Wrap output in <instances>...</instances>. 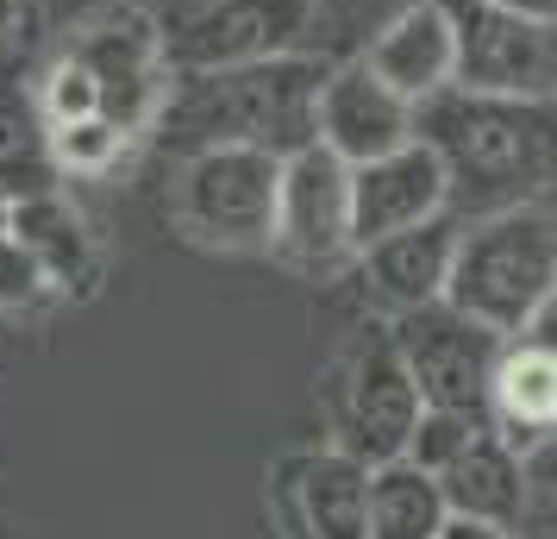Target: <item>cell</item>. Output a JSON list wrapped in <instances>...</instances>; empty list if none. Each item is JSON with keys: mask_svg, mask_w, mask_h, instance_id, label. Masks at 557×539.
<instances>
[{"mask_svg": "<svg viewBox=\"0 0 557 539\" xmlns=\"http://www.w3.org/2000/svg\"><path fill=\"white\" fill-rule=\"evenodd\" d=\"M413 138L438 151L451 176V201L470 195L482 201V213L539 201V188L557 182V101L438 88L432 101L413 107Z\"/></svg>", "mask_w": 557, "mask_h": 539, "instance_id": "cell-1", "label": "cell"}, {"mask_svg": "<svg viewBox=\"0 0 557 539\" xmlns=\"http://www.w3.org/2000/svg\"><path fill=\"white\" fill-rule=\"evenodd\" d=\"M320 57H263L238 70H188L170 82V101L157 132L182 138L188 151L201 145H263V151H301L320 138Z\"/></svg>", "mask_w": 557, "mask_h": 539, "instance_id": "cell-2", "label": "cell"}, {"mask_svg": "<svg viewBox=\"0 0 557 539\" xmlns=\"http://www.w3.org/2000/svg\"><path fill=\"white\" fill-rule=\"evenodd\" d=\"M557 295V213L545 201L488 207L463 220L445 302L502 339H520L527 320Z\"/></svg>", "mask_w": 557, "mask_h": 539, "instance_id": "cell-3", "label": "cell"}, {"mask_svg": "<svg viewBox=\"0 0 557 539\" xmlns=\"http://www.w3.org/2000/svg\"><path fill=\"white\" fill-rule=\"evenodd\" d=\"M282 157L263 145H201L176 176V220L213 252H270Z\"/></svg>", "mask_w": 557, "mask_h": 539, "instance_id": "cell-4", "label": "cell"}, {"mask_svg": "<svg viewBox=\"0 0 557 539\" xmlns=\"http://www.w3.org/2000/svg\"><path fill=\"white\" fill-rule=\"evenodd\" d=\"M63 51L76 57L82 70L101 88V113L120 132L145 138L163 120V101H170V51H163V20L132 7V0H113V7H95L70 38Z\"/></svg>", "mask_w": 557, "mask_h": 539, "instance_id": "cell-5", "label": "cell"}, {"mask_svg": "<svg viewBox=\"0 0 557 539\" xmlns=\"http://www.w3.org/2000/svg\"><path fill=\"white\" fill-rule=\"evenodd\" d=\"M457 38L451 88L507 95V101H557V20L502 13L488 0H445Z\"/></svg>", "mask_w": 557, "mask_h": 539, "instance_id": "cell-6", "label": "cell"}, {"mask_svg": "<svg viewBox=\"0 0 557 539\" xmlns=\"http://www.w3.org/2000/svg\"><path fill=\"white\" fill-rule=\"evenodd\" d=\"M395 352H401L407 377L420 389L426 408H457V414H488V383H495V358L507 339L482 327L451 302H426V308L395 314Z\"/></svg>", "mask_w": 557, "mask_h": 539, "instance_id": "cell-7", "label": "cell"}, {"mask_svg": "<svg viewBox=\"0 0 557 539\" xmlns=\"http://www.w3.org/2000/svg\"><path fill=\"white\" fill-rule=\"evenodd\" d=\"M320 32V0H201L195 13H182L176 26H163L170 70H238L263 57H295Z\"/></svg>", "mask_w": 557, "mask_h": 539, "instance_id": "cell-8", "label": "cell"}, {"mask_svg": "<svg viewBox=\"0 0 557 539\" xmlns=\"http://www.w3.org/2000/svg\"><path fill=\"white\" fill-rule=\"evenodd\" d=\"M270 252L288 257L307 277H332L357 257L351 238V163L326 151L320 138L282 157V188H276V238Z\"/></svg>", "mask_w": 557, "mask_h": 539, "instance_id": "cell-9", "label": "cell"}, {"mask_svg": "<svg viewBox=\"0 0 557 539\" xmlns=\"http://www.w3.org/2000/svg\"><path fill=\"white\" fill-rule=\"evenodd\" d=\"M420 389L407 377L401 352L388 333H363L351 345V358L338 370V452H351L357 464H388L407 458V439L420 427Z\"/></svg>", "mask_w": 557, "mask_h": 539, "instance_id": "cell-10", "label": "cell"}, {"mask_svg": "<svg viewBox=\"0 0 557 539\" xmlns=\"http://www.w3.org/2000/svg\"><path fill=\"white\" fill-rule=\"evenodd\" d=\"M432 213H451V176L426 138H407L401 151L370 157L351 170V238L357 252L376 245L388 232H407L432 220Z\"/></svg>", "mask_w": 557, "mask_h": 539, "instance_id": "cell-11", "label": "cell"}, {"mask_svg": "<svg viewBox=\"0 0 557 539\" xmlns=\"http://www.w3.org/2000/svg\"><path fill=\"white\" fill-rule=\"evenodd\" d=\"M407 138H413V101H401L363 57L326 70L320 82V145L326 151H338L357 170L370 157L401 151Z\"/></svg>", "mask_w": 557, "mask_h": 539, "instance_id": "cell-12", "label": "cell"}, {"mask_svg": "<svg viewBox=\"0 0 557 539\" xmlns=\"http://www.w3.org/2000/svg\"><path fill=\"white\" fill-rule=\"evenodd\" d=\"M457 232H463L457 213H432V220H420V226L388 232V238H376V245H363L357 264H363L370 295L388 302L395 314L426 308V302H445L451 257H457Z\"/></svg>", "mask_w": 557, "mask_h": 539, "instance_id": "cell-13", "label": "cell"}, {"mask_svg": "<svg viewBox=\"0 0 557 539\" xmlns=\"http://www.w3.org/2000/svg\"><path fill=\"white\" fill-rule=\"evenodd\" d=\"M363 63H370V70H376V76L413 107L432 101L438 88H451L457 38H451V13H445V0H413V7H401V13L370 38Z\"/></svg>", "mask_w": 557, "mask_h": 539, "instance_id": "cell-14", "label": "cell"}, {"mask_svg": "<svg viewBox=\"0 0 557 539\" xmlns=\"http://www.w3.org/2000/svg\"><path fill=\"white\" fill-rule=\"evenodd\" d=\"M7 232L51 270V283L63 295H95V283H101V238H95V220L63 195V182L38 188V195H20L7 207Z\"/></svg>", "mask_w": 557, "mask_h": 539, "instance_id": "cell-15", "label": "cell"}, {"mask_svg": "<svg viewBox=\"0 0 557 539\" xmlns=\"http://www.w3.org/2000/svg\"><path fill=\"white\" fill-rule=\"evenodd\" d=\"M288 514L307 539H370V464L351 452H307L288 464Z\"/></svg>", "mask_w": 557, "mask_h": 539, "instance_id": "cell-16", "label": "cell"}, {"mask_svg": "<svg viewBox=\"0 0 557 539\" xmlns=\"http://www.w3.org/2000/svg\"><path fill=\"white\" fill-rule=\"evenodd\" d=\"M445 509L470 514V520H495V527H520L527 520V452H513L495 427L476 433L438 470Z\"/></svg>", "mask_w": 557, "mask_h": 539, "instance_id": "cell-17", "label": "cell"}, {"mask_svg": "<svg viewBox=\"0 0 557 539\" xmlns=\"http://www.w3.org/2000/svg\"><path fill=\"white\" fill-rule=\"evenodd\" d=\"M488 420L513 452H532L557 433V352L532 339H507L488 383Z\"/></svg>", "mask_w": 557, "mask_h": 539, "instance_id": "cell-18", "label": "cell"}, {"mask_svg": "<svg viewBox=\"0 0 557 539\" xmlns=\"http://www.w3.org/2000/svg\"><path fill=\"white\" fill-rule=\"evenodd\" d=\"M57 157H51V126L38 113L32 82H0V195L20 201L38 188H57Z\"/></svg>", "mask_w": 557, "mask_h": 539, "instance_id": "cell-19", "label": "cell"}, {"mask_svg": "<svg viewBox=\"0 0 557 539\" xmlns=\"http://www.w3.org/2000/svg\"><path fill=\"white\" fill-rule=\"evenodd\" d=\"M445 489L413 458L370 464V539H438L445 527Z\"/></svg>", "mask_w": 557, "mask_h": 539, "instance_id": "cell-20", "label": "cell"}, {"mask_svg": "<svg viewBox=\"0 0 557 539\" xmlns=\"http://www.w3.org/2000/svg\"><path fill=\"white\" fill-rule=\"evenodd\" d=\"M138 145L132 132H120L107 113H82V120H63L51 126V157H57V176H107V170H120L126 151Z\"/></svg>", "mask_w": 557, "mask_h": 539, "instance_id": "cell-21", "label": "cell"}, {"mask_svg": "<svg viewBox=\"0 0 557 539\" xmlns=\"http://www.w3.org/2000/svg\"><path fill=\"white\" fill-rule=\"evenodd\" d=\"M495 420L488 414H457V408H420V427H413V439H407V458L420 464V470H445V464L470 445L476 433H488Z\"/></svg>", "mask_w": 557, "mask_h": 539, "instance_id": "cell-22", "label": "cell"}, {"mask_svg": "<svg viewBox=\"0 0 557 539\" xmlns=\"http://www.w3.org/2000/svg\"><path fill=\"white\" fill-rule=\"evenodd\" d=\"M51 302H63V289L51 283V270L13 232H0V314H45Z\"/></svg>", "mask_w": 557, "mask_h": 539, "instance_id": "cell-23", "label": "cell"}, {"mask_svg": "<svg viewBox=\"0 0 557 539\" xmlns=\"http://www.w3.org/2000/svg\"><path fill=\"white\" fill-rule=\"evenodd\" d=\"M32 95H38L45 126H63V120H82V113H101V88H95V76H88L70 51H57L51 63H45V76L32 82Z\"/></svg>", "mask_w": 557, "mask_h": 539, "instance_id": "cell-24", "label": "cell"}, {"mask_svg": "<svg viewBox=\"0 0 557 539\" xmlns=\"http://www.w3.org/2000/svg\"><path fill=\"white\" fill-rule=\"evenodd\" d=\"M527 539H557V433L527 452Z\"/></svg>", "mask_w": 557, "mask_h": 539, "instance_id": "cell-25", "label": "cell"}, {"mask_svg": "<svg viewBox=\"0 0 557 539\" xmlns=\"http://www.w3.org/2000/svg\"><path fill=\"white\" fill-rule=\"evenodd\" d=\"M438 539H527L520 527H495V520H470V514H445Z\"/></svg>", "mask_w": 557, "mask_h": 539, "instance_id": "cell-26", "label": "cell"}, {"mask_svg": "<svg viewBox=\"0 0 557 539\" xmlns=\"http://www.w3.org/2000/svg\"><path fill=\"white\" fill-rule=\"evenodd\" d=\"M520 339H532V345L557 352V295H552V302H545L539 314H532V320H527V333H520Z\"/></svg>", "mask_w": 557, "mask_h": 539, "instance_id": "cell-27", "label": "cell"}, {"mask_svg": "<svg viewBox=\"0 0 557 539\" xmlns=\"http://www.w3.org/2000/svg\"><path fill=\"white\" fill-rule=\"evenodd\" d=\"M20 26H26V0H0V51L20 38Z\"/></svg>", "mask_w": 557, "mask_h": 539, "instance_id": "cell-28", "label": "cell"}, {"mask_svg": "<svg viewBox=\"0 0 557 539\" xmlns=\"http://www.w3.org/2000/svg\"><path fill=\"white\" fill-rule=\"evenodd\" d=\"M502 13H527V20H557V0H488Z\"/></svg>", "mask_w": 557, "mask_h": 539, "instance_id": "cell-29", "label": "cell"}, {"mask_svg": "<svg viewBox=\"0 0 557 539\" xmlns=\"http://www.w3.org/2000/svg\"><path fill=\"white\" fill-rule=\"evenodd\" d=\"M7 207H13V201H7V195H0V232H7Z\"/></svg>", "mask_w": 557, "mask_h": 539, "instance_id": "cell-30", "label": "cell"}]
</instances>
